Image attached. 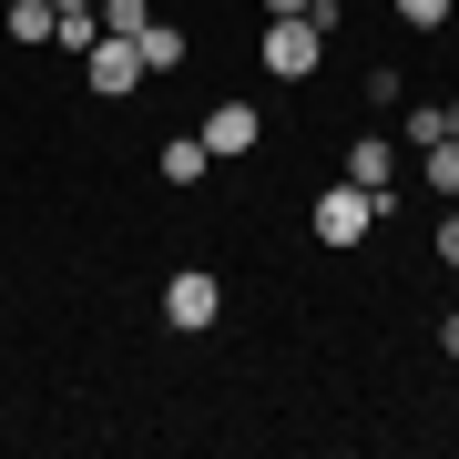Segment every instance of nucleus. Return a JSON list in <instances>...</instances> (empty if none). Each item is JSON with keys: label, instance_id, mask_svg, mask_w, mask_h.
<instances>
[{"label": "nucleus", "instance_id": "f257e3e1", "mask_svg": "<svg viewBox=\"0 0 459 459\" xmlns=\"http://www.w3.org/2000/svg\"><path fill=\"white\" fill-rule=\"evenodd\" d=\"M316 62H327V21H316V11L265 21V72H276V82H307Z\"/></svg>", "mask_w": 459, "mask_h": 459}, {"label": "nucleus", "instance_id": "f03ea898", "mask_svg": "<svg viewBox=\"0 0 459 459\" xmlns=\"http://www.w3.org/2000/svg\"><path fill=\"white\" fill-rule=\"evenodd\" d=\"M377 214H388V204H377L368 184H347V174H337L327 195H316V246H358V235L377 225Z\"/></svg>", "mask_w": 459, "mask_h": 459}, {"label": "nucleus", "instance_id": "7ed1b4c3", "mask_svg": "<svg viewBox=\"0 0 459 459\" xmlns=\"http://www.w3.org/2000/svg\"><path fill=\"white\" fill-rule=\"evenodd\" d=\"M214 316H225V286H214L204 265H174V276H164V327L195 337V327H214Z\"/></svg>", "mask_w": 459, "mask_h": 459}, {"label": "nucleus", "instance_id": "20e7f679", "mask_svg": "<svg viewBox=\"0 0 459 459\" xmlns=\"http://www.w3.org/2000/svg\"><path fill=\"white\" fill-rule=\"evenodd\" d=\"M82 82H92L102 102H123L133 82H143V51H133L123 31H92V51H82Z\"/></svg>", "mask_w": 459, "mask_h": 459}, {"label": "nucleus", "instance_id": "39448f33", "mask_svg": "<svg viewBox=\"0 0 459 459\" xmlns=\"http://www.w3.org/2000/svg\"><path fill=\"white\" fill-rule=\"evenodd\" d=\"M347 184H368L377 204H398V143L388 133H358V143H347Z\"/></svg>", "mask_w": 459, "mask_h": 459}, {"label": "nucleus", "instance_id": "423d86ee", "mask_svg": "<svg viewBox=\"0 0 459 459\" xmlns=\"http://www.w3.org/2000/svg\"><path fill=\"white\" fill-rule=\"evenodd\" d=\"M255 102H214V113H204V153H255Z\"/></svg>", "mask_w": 459, "mask_h": 459}, {"label": "nucleus", "instance_id": "0eeeda50", "mask_svg": "<svg viewBox=\"0 0 459 459\" xmlns=\"http://www.w3.org/2000/svg\"><path fill=\"white\" fill-rule=\"evenodd\" d=\"M133 51H143V72H174V62H184V31H174V21H143Z\"/></svg>", "mask_w": 459, "mask_h": 459}, {"label": "nucleus", "instance_id": "6e6552de", "mask_svg": "<svg viewBox=\"0 0 459 459\" xmlns=\"http://www.w3.org/2000/svg\"><path fill=\"white\" fill-rule=\"evenodd\" d=\"M51 31H62L51 0H11V41H51Z\"/></svg>", "mask_w": 459, "mask_h": 459}, {"label": "nucleus", "instance_id": "1a4fd4ad", "mask_svg": "<svg viewBox=\"0 0 459 459\" xmlns=\"http://www.w3.org/2000/svg\"><path fill=\"white\" fill-rule=\"evenodd\" d=\"M204 164H214V153H204V133H184V143H164V174H174V184H204Z\"/></svg>", "mask_w": 459, "mask_h": 459}, {"label": "nucleus", "instance_id": "9d476101", "mask_svg": "<svg viewBox=\"0 0 459 459\" xmlns=\"http://www.w3.org/2000/svg\"><path fill=\"white\" fill-rule=\"evenodd\" d=\"M419 174H429V195H459V143H429Z\"/></svg>", "mask_w": 459, "mask_h": 459}, {"label": "nucleus", "instance_id": "9b49d317", "mask_svg": "<svg viewBox=\"0 0 459 459\" xmlns=\"http://www.w3.org/2000/svg\"><path fill=\"white\" fill-rule=\"evenodd\" d=\"M429 143H449V113L439 102H409V153H429Z\"/></svg>", "mask_w": 459, "mask_h": 459}, {"label": "nucleus", "instance_id": "f8f14e48", "mask_svg": "<svg viewBox=\"0 0 459 459\" xmlns=\"http://www.w3.org/2000/svg\"><path fill=\"white\" fill-rule=\"evenodd\" d=\"M92 21H102V31H123V41H133V31H143V21H153V11H143V0H102V11H92Z\"/></svg>", "mask_w": 459, "mask_h": 459}, {"label": "nucleus", "instance_id": "ddd939ff", "mask_svg": "<svg viewBox=\"0 0 459 459\" xmlns=\"http://www.w3.org/2000/svg\"><path fill=\"white\" fill-rule=\"evenodd\" d=\"M398 21H409V31H439V21H449V0H398Z\"/></svg>", "mask_w": 459, "mask_h": 459}, {"label": "nucleus", "instance_id": "4468645a", "mask_svg": "<svg viewBox=\"0 0 459 459\" xmlns=\"http://www.w3.org/2000/svg\"><path fill=\"white\" fill-rule=\"evenodd\" d=\"M439 265H449V276H459V214H449V225H439Z\"/></svg>", "mask_w": 459, "mask_h": 459}, {"label": "nucleus", "instance_id": "2eb2a0df", "mask_svg": "<svg viewBox=\"0 0 459 459\" xmlns=\"http://www.w3.org/2000/svg\"><path fill=\"white\" fill-rule=\"evenodd\" d=\"M51 11H62V21H92V11H102V0H51Z\"/></svg>", "mask_w": 459, "mask_h": 459}, {"label": "nucleus", "instance_id": "dca6fc26", "mask_svg": "<svg viewBox=\"0 0 459 459\" xmlns=\"http://www.w3.org/2000/svg\"><path fill=\"white\" fill-rule=\"evenodd\" d=\"M296 11H307V0H265V21H296Z\"/></svg>", "mask_w": 459, "mask_h": 459}, {"label": "nucleus", "instance_id": "f3484780", "mask_svg": "<svg viewBox=\"0 0 459 459\" xmlns=\"http://www.w3.org/2000/svg\"><path fill=\"white\" fill-rule=\"evenodd\" d=\"M439 358H459V316H449V327H439Z\"/></svg>", "mask_w": 459, "mask_h": 459}, {"label": "nucleus", "instance_id": "a211bd4d", "mask_svg": "<svg viewBox=\"0 0 459 459\" xmlns=\"http://www.w3.org/2000/svg\"><path fill=\"white\" fill-rule=\"evenodd\" d=\"M449 143H459V102H449Z\"/></svg>", "mask_w": 459, "mask_h": 459}]
</instances>
